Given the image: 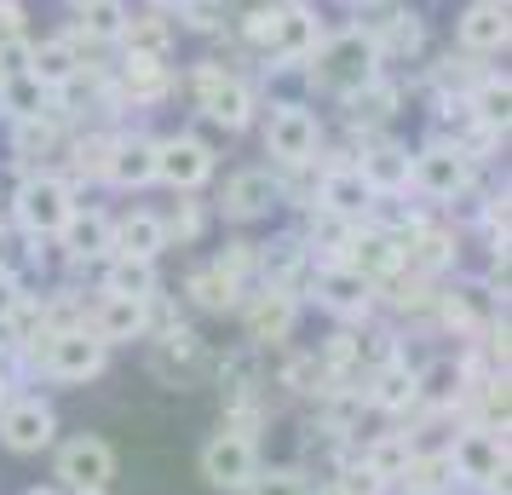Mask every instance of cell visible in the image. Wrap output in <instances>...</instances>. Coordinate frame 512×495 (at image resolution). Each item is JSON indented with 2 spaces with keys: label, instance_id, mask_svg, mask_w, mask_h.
Returning a JSON list of instances; mask_svg holds the SVG:
<instances>
[{
  "label": "cell",
  "instance_id": "6da1fadb",
  "mask_svg": "<svg viewBox=\"0 0 512 495\" xmlns=\"http://www.w3.org/2000/svg\"><path fill=\"white\" fill-rule=\"evenodd\" d=\"M317 70H311V81L317 87H328V93H340V98H351L363 81H374V64H380V52H374V41L369 35H334V41H317Z\"/></svg>",
  "mask_w": 512,
  "mask_h": 495
},
{
  "label": "cell",
  "instance_id": "7a4b0ae2",
  "mask_svg": "<svg viewBox=\"0 0 512 495\" xmlns=\"http://www.w3.org/2000/svg\"><path fill=\"white\" fill-rule=\"evenodd\" d=\"M12 213H18V225H24L29 236H58L64 231V219L75 213V190L70 179H58V173H29L24 185H18V202H12Z\"/></svg>",
  "mask_w": 512,
  "mask_h": 495
},
{
  "label": "cell",
  "instance_id": "3957f363",
  "mask_svg": "<svg viewBox=\"0 0 512 495\" xmlns=\"http://www.w3.org/2000/svg\"><path fill=\"white\" fill-rule=\"evenodd\" d=\"M449 472H455V484H472V490H495L507 495V444L489 432V426H472L461 432L455 444H449Z\"/></svg>",
  "mask_w": 512,
  "mask_h": 495
},
{
  "label": "cell",
  "instance_id": "277c9868",
  "mask_svg": "<svg viewBox=\"0 0 512 495\" xmlns=\"http://www.w3.org/2000/svg\"><path fill=\"white\" fill-rule=\"evenodd\" d=\"M110 478H116V455L104 438L93 432H75L70 444L58 449V484L75 495H104L110 490Z\"/></svg>",
  "mask_w": 512,
  "mask_h": 495
},
{
  "label": "cell",
  "instance_id": "5b68a950",
  "mask_svg": "<svg viewBox=\"0 0 512 495\" xmlns=\"http://www.w3.org/2000/svg\"><path fill=\"white\" fill-rule=\"evenodd\" d=\"M254 472H259V449L248 432L225 426V432H213L208 444H202V478H208L213 490H248Z\"/></svg>",
  "mask_w": 512,
  "mask_h": 495
},
{
  "label": "cell",
  "instance_id": "8992f818",
  "mask_svg": "<svg viewBox=\"0 0 512 495\" xmlns=\"http://www.w3.org/2000/svg\"><path fill=\"white\" fill-rule=\"evenodd\" d=\"M409 185L432 202H455L466 185H472V156L461 144H426L415 162H409Z\"/></svg>",
  "mask_w": 512,
  "mask_h": 495
},
{
  "label": "cell",
  "instance_id": "52a82bcc",
  "mask_svg": "<svg viewBox=\"0 0 512 495\" xmlns=\"http://www.w3.org/2000/svg\"><path fill=\"white\" fill-rule=\"evenodd\" d=\"M317 139H323V127L305 104H277L265 121V156L277 167H305L317 156Z\"/></svg>",
  "mask_w": 512,
  "mask_h": 495
},
{
  "label": "cell",
  "instance_id": "ba28073f",
  "mask_svg": "<svg viewBox=\"0 0 512 495\" xmlns=\"http://www.w3.org/2000/svg\"><path fill=\"white\" fill-rule=\"evenodd\" d=\"M104 352H110V346H104V340L81 323V329H58V334H52V346H47V357H41V363H47L52 380L81 386V380L104 375Z\"/></svg>",
  "mask_w": 512,
  "mask_h": 495
},
{
  "label": "cell",
  "instance_id": "9c48e42d",
  "mask_svg": "<svg viewBox=\"0 0 512 495\" xmlns=\"http://www.w3.org/2000/svg\"><path fill=\"white\" fill-rule=\"evenodd\" d=\"M52 438H58V415H52V403L6 398V409H0V444L12 449V455H41Z\"/></svg>",
  "mask_w": 512,
  "mask_h": 495
},
{
  "label": "cell",
  "instance_id": "30bf717a",
  "mask_svg": "<svg viewBox=\"0 0 512 495\" xmlns=\"http://www.w3.org/2000/svg\"><path fill=\"white\" fill-rule=\"evenodd\" d=\"M156 179L167 190H202L213 179V150L202 139H190V133L156 139Z\"/></svg>",
  "mask_w": 512,
  "mask_h": 495
},
{
  "label": "cell",
  "instance_id": "8fae6325",
  "mask_svg": "<svg viewBox=\"0 0 512 495\" xmlns=\"http://www.w3.org/2000/svg\"><path fill=\"white\" fill-rule=\"evenodd\" d=\"M282 202V179L271 173V167H242V173H231L225 179V196H219V208H225V219H265V213Z\"/></svg>",
  "mask_w": 512,
  "mask_h": 495
},
{
  "label": "cell",
  "instance_id": "7c38bea8",
  "mask_svg": "<svg viewBox=\"0 0 512 495\" xmlns=\"http://www.w3.org/2000/svg\"><path fill=\"white\" fill-rule=\"evenodd\" d=\"M196 93H202L208 121H219L225 133H236L242 121L254 116V87H248V81H236V75H225V70H202V75H196Z\"/></svg>",
  "mask_w": 512,
  "mask_h": 495
},
{
  "label": "cell",
  "instance_id": "4fadbf2b",
  "mask_svg": "<svg viewBox=\"0 0 512 495\" xmlns=\"http://www.w3.org/2000/svg\"><path fill=\"white\" fill-rule=\"evenodd\" d=\"M317 202H323L328 219H340V225H363L380 196L363 185V173H357V167H328V173H323V190H317Z\"/></svg>",
  "mask_w": 512,
  "mask_h": 495
},
{
  "label": "cell",
  "instance_id": "5bb4252c",
  "mask_svg": "<svg viewBox=\"0 0 512 495\" xmlns=\"http://www.w3.org/2000/svg\"><path fill=\"white\" fill-rule=\"evenodd\" d=\"M374 300V283L363 277V271H351L346 260H334L317 271V306L334 311V317H363Z\"/></svg>",
  "mask_w": 512,
  "mask_h": 495
},
{
  "label": "cell",
  "instance_id": "9a60e30c",
  "mask_svg": "<svg viewBox=\"0 0 512 495\" xmlns=\"http://www.w3.org/2000/svg\"><path fill=\"white\" fill-rule=\"evenodd\" d=\"M317 41H323L317 18L300 12V6H288V12H277V24H271V35H265V52L277 58V70H288V64H305V58L317 52Z\"/></svg>",
  "mask_w": 512,
  "mask_h": 495
},
{
  "label": "cell",
  "instance_id": "2e32d148",
  "mask_svg": "<svg viewBox=\"0 0 512 495\" xmlns=\"http://www.w3.org/2000/svg\"><path fill=\"white\" fill-rule=\"evenodd\" d=\"M162 248H167L162 213L133 208V213H121V219H110V254H127V260H150L156 265Z\"/></svg>",
  "mask_w": 512,
  "mask_h": 495
},
{
  "label": "cell",
  "instance_id": "e0dca14e",
  "mask_svg": "<svg viewBox=\"0 0 512 495\" xmlns=\"http://www.w3.org/2000/svg\"><path fill=\"white\" fill-rule=\"evenodd\" d=\"M104 179H110V185H121V190L156 185V139H144V133L116 139V144H110V162H104Z\"/></svg>",
  "mask_w": 512,
  "mask_h": 495
},
{
  "label": "cell",
  "instance_id": "ac0fdd59",
  "mask_svg": "<svg viewBox=\"0 0 512 495\" xmlns=\"http://www.w3.org/2000/svg\"><path fill=\"white\" fill-rule=\"evenodd\" d=\"M150 329V300H127V294H104L98 300V317H93V334L104 346H127Z\"/></svg>",
  "mask_w": 512,
  "mask_h": 495
},
{
  "label": "cell",
  "instance_id": "d6986e66",
  "mask_svg": "<svg viewBox=\"0 0 512 495\" xmlns=\"http://www.w3.org/2000/svg\"><path fill=\"white\" fill-rule=\"evenodd\" d=\"M455 41H461L472 58L501 52L507 47V6H484V0H472L461 18H455Z\"/></svg>",
  "mask_w": 512,
  "mask_h": 495
},
{
  "label": "cell",
  "instance_id": "ffe728a7",
  "mask_svg": "<svg viewBox=\"0 0 512 495\" xmlns=\"http://www.w3.org/2000/svg\"><path fill=\"white\" fill-rule=\"evenodd\" d=\"M29 81H41L47 93H64L75 75H81V52H75L70 35H58V41H41V47H29Z\"/></svg>",
  "mask_w": 512,
  "mask_h": 495
},
{
  "label": "cell",
  "instance_id": "44dd1931",
  "mask_svg": "<svg viewBox=\"0 0 512 495\" xmlns=\"http://www.w3.org/2000/svg\"><path fill=\"white\" fill-rule=\"evenodd\" d=\"M58 242H64V254H70V260H110V213L75 208L70 219H64Z\"/></svg>",
  "mask_w": 512,
  "mask_h": 495
},
{
  "label": "cell",
  "instance_id": "7402d4cb",
  "mask_svg": "<svg viewBox=\"0 0 512 495\" xmlns=\"http://www.w3.org/2000/svg\"><path fill=\"white\" fill-rule=\"evenodd\" d=\"M409 150L403 144H374V150H363V162H357V173H363V185L374 190V196H397V190H409Z\"/></svg>",
  "mask_w": 512,
  "mask_h": 495
},
{
  "label": "cell",
  "instance_id": "603a6c76",
  "mask_svg": "<svg viewBox=\"0 0 512 495\" xmlns=\"http://www.w3.org/2000/svg\"><path fill=\"white\" fill-rule=\"evenodd\" d=\"M415 398H420V375H415V369H403L397 357H386V363L374 369L369 403H374V409H386V415H397V409H409Z\"/></svg>",
  "mask_w": 512,
  "mask_h": 495
},
{
  "label": "cell",
  "instance_id": "cb8c5ba5",
  "mask_svg": "<svg viewBox=\"0 0 512 495\" xmlns=\"http://www.w3.org/2000/svg\"><path fill=\"white\" fill-rule=\"evenodd\" d=\"M121 41L133 47V58H156V64H167V47H173V24H167V12H139V18H127Z\"/></svg>",
  "mask_w": 512,
  "mask_h": 495
},
{
  "label": "cell",
  "instance_id": "d4e9b609",
  "mask_svg": "<svg viewBox=\"0 0 512 495\" xmlns=\"http://www.w3.org/2000/svg\"><path fill=\"white\" fill-rule=\"evenodd\" d=\"M346 104H351V121H357V127H386V121L397 116V87L374 75V81H363Z\"/></svg>",
  "mask_w": 512,
  "mask_h": 495
},
{
  "label": "cell",
  "instance_id": "484cf974",
  "mask_svg": "<svg viewBox=\"0 0 512 495\" xmlns=\"http://www.w3.org/2000/svg\"><path fill=\"white\" fill-rule=\"evenodd\" d=\"M104 294L156 300V271H150V260H127V254H110V271H104Z\"/></svg>",
  "mask_w": 512,
  "mask_h": 495
},
{
  "label": "cell",
  "instance_id": "4316f807",
  "mask_svg": "<svg viewBox=\"0 0 512 495\" xmlns=\"http://www.w3.org/2000/svg\"><path fill=\"white\" fill-rule=\"evenodd\" d=\"M466 110H472V121L478 127H507V75H484L472 93H466Z\"/></svg>",
  "mask_w": 512,
  "mask_h": 495
},
{
  "label": "cell",
  "instance_id": "83f0119b",
  "mask_svg": "<svg viewBox=\"0 0 512 495\" xmlns=\"http://www.w3.org/2000/svg\"><path fill=\"white\" fill-rule=\"evenodd\" d=\"M47 87L41 81H29V75H0V104H6V116L24 121V116H41L47 110Z\"/></svg>",
  "mask_w": 512,
  "mask_h": 495
},
{
  "label": "cell",
  "instance_id": "f1b7e54d",
  "mask_svg": "<svg viewBox=\"0 0 512 495\" xmlns=\"http://www.w3.org/2000/svg\"><path fill=\"white\" fill-rule=\"evenodd\" d=\"M403 484H409V495H438V490H449V484H455V472H449V449H443V455H409Z\"/></svg>",
  "mask_w": 512,
  "mask_h": 495
},
{
  "label": "cell",
  "instance_id": "f546056e",
  "mask_svg": "<svg viewBox=\"0 0 512 495\" xmlns=\"http://www.w3.org/2000/svg\"><path fill=\"white\" fill-rule=\"evenodd\" d=\"M121 29H127V6H121V0H93V6H81V35H87V41H121Z\"/></svg>",
  "mask_w": 512,
  "mask_h": 495
},
{
  "label": "cell",
  "instance_id": "4dcf8cb0",
  "mask_svg": "<svg viewBox=\"0 0 512 495\" xmlns=\"http://www.w3.org/2000/svg\"><path fill=\"white\" fill-rule=\"evenodd\" d=\"M190 300H196V306H208V311L236 306V277H231V271H219V265H208V271H196V277H190Z\"/></svg>",
  "mask_w": 512,
  "mask_h": 495
},
{
  "label": "cell",
  "instance_id": "1f68e13d",
  "mask_svg": "<svg viewBox=\"0 0 512 495\" xmlns=\"http://www.w3.org/2000/svg\"><path fill=\"white\" fill-rule=\"evenodd\" d=\"M374 52L386 58V52H420V41H426V29H420L415 12H392V24H386V35H369Z\"/></svg>",
  "mask_w": 512,
  "mask_h": 495
},
{
  "label": "cell",
  "instance_id": "d6a6232c",
  "mask_svg": "<svg viewBox=\"0 0 512 495\" xmlns=\"http://www.w3.org/2000/svg\"><path fill=\"white\" fill-rule=\"evenodd\" d=\"M409 455H415V449H409V438H380V444H374L369 455H363V467H369L374 478H380V484H392V478H403Z\"/></svg>",
  "mask_w": 512,
  "mask_h": 495
},
{
  "label": "cell",
  "instance_id": "836d02e7",
  "mask_svg": "<svg viewBox=\"0 0 512 495\" xmlns=\"http://www.w3.org/2000/svg\"><path fill=\"white\" fill-rule=\"evenodd\" d=\"M288 323H294V300L288 294H271V300L254 306V340H282Z\"/></svg>",
  "mask_w": 512,
  "mask_h": 495
},
{
  "label": "cell",
  "instance_id": "e575fe53",
  "mask_svg": "<svg viewBox=\"0 0 512 495\" xmlns=\"http://www.w3.org/2000/svg\"><path fill=\"white\" fill-rule=\"evenodd\" d=\"M167 87V64L156 58H127V93L133 98H162Z\"/></svg>",
  "mask_w": 512,
  "mask_h": 495
},
{
  "label": "cell",
  "instance_id": "d590c367",
  "mask_svg": "<svg viewBox=\"0 0 512 495\" xmlns=\"http://www.w3.org/2000/svg\"><path fill=\"white\" fill-rule=\"evenodd\" d=\"M52 139H58V133H52L47 110H41V116H24L18 127H12V144H18V156H47Z\"/></svg>",
  "mask_w": 512,
  "mask_h": 495
},
{
  "label": "cell",
  "instance_id": "8d00e7d4",
  "mask_svg": "<svg viewBox=\"0 0 512 495\" xmlns=\"http://www.w3.org/2000/svg\"><path fill=\"white\" fill-rule=\"evenodd\" d=\"M248 495H311V478L294 467H277V472H254Z\"/></svg>",
  "mask_w": 512,
  "mask_h": 495
},
{
  "label": "cell",
  "instance_id": "74e56055",
  "mask_svg": "<svg viewBox=\"0 0 512 495\" xmlns=\"http://www.w3.org/2000/svg\"><path fill=\"white\" fill-rule=\"evenodd\" d=\"M420 398H438V403H449V398H461V369H432V375H420Z\"/></svg>",
  "mask_w": 512,
  "mask_h": 495
},
{
  "label": "cell",
  "instance_id": "f35d334b",
  "mask_svg": "<svg viewBox=\"0 0 512 495\" xmlns=\"http://www.w3.org/2000/svg\"><path fill=\"white\" fill-rule=\"evenodd\" d=\"M18 311H24V288H18V277H12V271H0V329H6Z\"/></svg>",
  "mask_w": 512,
  "mask_h": 495
},
{
  "label": "cell",
  "instance_id": "ab89813d",
  "mask_svg": "<svg viewBox=\"0 0 512 495\" xmlns=\"http://www.w3.org/2000/svg\"><path fill=\"white\" fill-rule=\"evenodd\" d=\"M380 490H386V484H380L369 467H351L346 478H340V495H380Z\"/></svg>",
  "mask_w": 512,
  "mask_h": 495
},
{
  "label": "cell",
  "instance_id": "60d3db41",
  "mask_svg": "<svg viewBox=\"0 0 512 495\" xmlns=\"http://www.w3.org/2000/svg\"><path fill=\"white\" fill-rule=\"evenodd\" d=\"M18 41V0H0V47Z\"/></svg>",
  "mask_w": 512,
  "mask_h": 495
},
{
  "label": "cell",
  "instance_id": "b9f144b4",
  "mask_svg": "<svg viewBox=\"0 0 512 495\" xmlns=\"http://www.w3.org/2000/svg\"><path fill=\"white\" fill-rule=\"evenodd\" d=\"M6 398H12V380H6V369H0V409H6Z\"/></svg>",
  "mask_w": 512,
  "mask_h": 495
},
{
  "label": "cell",
  "instance_id": "7bdbcfd3",
  "mask_svg": "<svg viewBox=\"0 0 512 495\" xmlns=\"http://www.w3.org/2000/svg\"><path fill=\"white\" fill-rule=\"evenodd\" d=\"M81 6H93V0H75V12H81Z\"/></svg>",
  "mask_w": 512,
  "mask_h": 495
},
{
  "label": "cell",
  "instance_id": "ee69618b",
  "mask_svg": "<svg viewBox=\"0 0 512 495\" xmlns=\"http://www.w3.org/2000/svg\"><path fill=\"white\" fill-rule=\"evenodd\" d=\"M484 6H507V0H484Z\"/></svg>",
  "mask_w": 512,
  "mask_h": 495
},
{
  "label": "cell",
  "instance_id": "f6af8a7d",
  "mask_svg": "<svg viewBox=\"0 0 512 495\" xmlns=\"http://www.w3.org/2000/svg\"><path fill=\"white\" fill-rule=\"evenodd\" d=\"M346 6H369V0H346Z\"/></svg>",
  "mask_w": 512,
  "mask_h": 495
},
{
  "label": "cell",
  "instance_id": "bcb514c9",
  "mask_svg": "<svg viewBox=\"0 0 512 495\" xmlns=\"http://www.w3.org/2000/svg\"><path fill=\"white\" fill-rule=\"evenodd\" d=\"M0 271H6V254H0Z\"/></svg>",
  "mask_w": 512,
  "mask_h": 495
},
{
  "label": "cell",
  "instance_id": "7dc6e473",
  "mask_svg": "<svg viewBox=\"0 0 512 495\" xmlns=\"http://www.w3.org/2000/svg\"><path fill=\"white\" fill-rule=\"evenodd\" d=\"M29 495H41V490H29Z\"/></svg>",
  "mask_w": 512,
  "mask_h": 495
}]
</instances>
